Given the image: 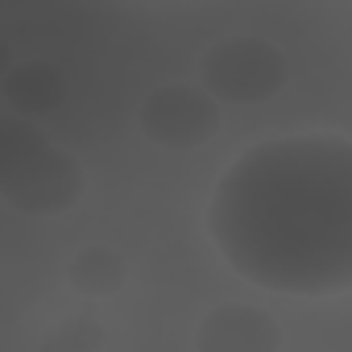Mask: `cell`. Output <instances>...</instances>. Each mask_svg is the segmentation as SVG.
<instances>
[{
    "mask_svg": "<svg viewBox=\"0 0 352 352\" xmlns=\"http://www.w3.org/2000/svg\"><path fill=\"white\" fill-rule=\"evenodd\" d=\"M208 232L245 282L336 298L352 286V141L294 133L249 145L208 204Z\"/></svg>",
    "mask_w": 352,
    "mask_h": 352,
    "instance_id": "obj_1",
    "label": "cell"
},
{
    "mask_svg": "<svg viewBox=\"0 0 352 352\" xmlns=\"http://www.w3.org/2000/svg\"><path fill=\"white\" fill-rule=\"evenodd\" d=\"M199 83L232 108H253L286 87V54L261 34H228L199 58Z\"/></svg>",
    "mask_w": 352,
    "mask_h": 352,
    "instance_id": "obj_2",
    "label": "cell"
},
{
    "mask_svg": "<svg viewBox=\"0 0 352 352\" xmlns=\"http://www.w3.org/2000/svg\"><path fill=\"white\" fill-rule=\"evenodd\" d=\"M220 108L224 104L204 83H162L141 100L137 124L157 149L191 153L220 133Z\"/></svg>",
    "mask_w": 352,
    "mask_h": 352,
    "instance_id": "obj_3",
    "label": "cell"
},
{
    "mask_svg": "<svg viewBox=\"0 0 352 352\" xmlns=\"http://www.w3.org/2000/svg\"><path fill=\"white\" fill-rule=\"evenodd\" d=\"M87 191V170L75 153L58 149L54 141L17 174V179L0 191V199H5L13 212L30 216V220H58L67 216Z\"/></svg>",
    "mask_w": 352,
    "mask_h": 352,
    "instance_id": "obj_4",
    "label": "cell"
},
{
    "mask_svg": "<svg viewBox=\"0 0 352 352\" xmlns=\"http://www.w3.org/2000/svg\"><path fill=\"white\" fill-rule=\"evenodd\" d=\"M282 344L286 331L278 327V319L253 302H220L195 327L199 352H278Z\"/></svg>",
    "mask_w": 352,
    "mask_h": 352,
    "instance_id": "obj_5",
    "label": "cell"
},
{
    "mask_svg": "<svg viewBox=\"0 0 352 352\" xmlns=\"http://www.w3.org/2000/svg\"><path fill=\"white\" fill-rule=\"evenodd\" d=\"M0 96H5L9 112L42 120L71 100V75L54 58H13V67L0 79Z\"/></svg>",
    "mask_w": 352,
    "mask_h": 352,
    "instance_id": "obj_6",
    "label": "cell"
},
{
    "mask_svg": "<svg viewBox=\"0 0 352 352\" xmlns=\"http://www.w3.org/2000/svg\"><path fill=\"white\" fill-rule=\"evenodd\" d=\"M67 282H71L79 294H87V298H112V294L124 290L129 265H124V257H120L116 249H108V245H87V249H79V253L67 261Z\"/></svg>",
    "mask_w": 352,
    "mask_h": 352,
    "instance_id": "obj_7",
    "label": "cell"
},
{
    "mask_svg": "<svg viewBox=\"0 0 352 352\" xmlns=\"http://www.w3.org/2000/svg\"><path fill=\"white\" fill-rule=\"evenodd\" d=\"M46 145H50V133L42 129V120L0 112V191H5Z\"/></svg>",
    "mask_w": 352,
    "mask_h": 352,
    "instance_id": "obj_8",
    "label": "cell"
},
{
    "mask_svg": "<svg viewBox=\"0 0 352 352\" xmlns=\"http://www.w3.org/2000/svg\"><path fill=\"white\" fill-rule=\"evenodd\" d=\"M104 344H108L104 327H100L96 319H83V315L63 319V323L46 336V348H54V352H91V348H104Z\"/></svg>",
    "mask_w": 352,
    "mask_h": 352,
    "instance_id": "obj_9",
    "label": "cell"
},
{
    "mask_svg": "<svg viewBox=\"0 0 352 352\" xmlns=\"http://www.w3.org/2000/svg\"><path fill=\"white\" fill-rule=\"evenodd\" d=\"M13 67V50H9V42L0 38V79H5V71Z\"/></svg>",
    "mask_w": 352,
    "mask_h": 352,
    "instance_id": "obj_10",
    "label": "cell"
},
{
    "mask_svg": "<svg viewBox=\"0 0 352 352\" xmlns=\"http://www.w3.org/2000/svg\"><path fill=\"white\" fill-rule=\"evenodd\" d=\"M133 5H149V0H133Z\"/></svg>",
    "mask_w": 352,
    "mask_h": 352,
    "instance_id": "obj_11",
    "label": "cell"
}]
</instances>
